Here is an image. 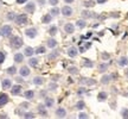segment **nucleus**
Returning <instances> with one entry per match:
<instances>
[{
  "mask_svg": "<svg viewBox=\"0 0 128 119\" xmlns=\"http://www.w3.org/2000/svg\"><path fill=\"white\" fill-rule=\"evenodd\" d=\"M82 17L85 19V18H91V17H94V14H93L90 11H82Z\"/></svg>",
  "mask_w": 128,
  "mask_h": 119,
  "instance_id": "nucleus-28",
  "label": "nucleus"
},
{
  "mask_svg": "<svg viewBox=\"0 0 128 119\" xmlns=\"http://www.w3.org/2000/svg\"><path fill=\"white\" fill-rule=\"evenodd\" d=\"M25 1H27V0H17V2H18V4H24Z\"/></svg>",
  "mask_w": 128,
  "mask_h": 119,
  "instance_id": "nucleus-49",
  "label": "nucleus"
},
{
  "mask_svg": "<svg viewBox=\"0 0 128 119\" xmlns=\"http://www.w3.org/2000/svg\"><path fill=\"white\" fill-rule=\"evenodd\" d=\"M25 35L30 38H34L37 36V30L34 27H30V29H27L26 31H25Z\"/></svg>",
  "mask_w": 128,
  "mask_h": 119,
  "instance_id": "nucleus-4",
  "label": "nucleus"
},
{
  "mask_svg": "<svg viewBox=\"0 0 128 119\" xmlns=\"http://www.w3.org/2000/svg\"><path fill=\"white\" fill-rule=\"evenodd\" d=\"M85 50H87V49H85L84 47H81V48H80V53H84Z\"/></svg>",
  "mask_w": 128,
  "mask_h": 119,
  "instance_id": "nucleus-48",
  "label": "nucleus"
},
{
  "mask_svg": "<svg viewBox=\"0 0 128 119\" xmlns=\"http://www.w3.org/2000/svg\"><path fill=\"white\" fill-rule=\"evenodd\" d=\"M107 97H108V94H107L106 92H101V93H98L97 100H98V101H106V100H107Z\"/></svg>",
  "mask_w": 128,
  "mask_h": 119,
  "instance_id": "nucleus-17",
  "label": "nucleus"
},
{
  "mask_svg": "<svg viewBox=\"0 0 128 119\" xmlns=\"http://www.w3.org/2000/svg\"><path fill=\"white\" fill-rule=\"evenodd\" d=\"M24 97L26 98L27 100H31L32 98L34 97V92L33 91H26V92L24 93Z\"/></svg>",
  "mask_w": 128,
  "mask_h": 119,
  "instance_id": "nucleus-22",
  "label": "nucleus"
},
{
  "mask_svg": "<svg viewBox=\"0 0 128 119\" xmlns=\"http://www.w3.org/2000/svg\"><path fill=\"white\" fill-rule=\"evenodd\" d=\"M7 103H8V97H7V94H0V107L4 106V105H6Z\"/></svg>",
  "mask_w": 128,
  "mask_h": 119,
  "instance_id": "nucleus-9",
  "label": "nucleus"
},
{
  "mask_svg": "<svg viewBox=\"0 0 128 119\" xmlns=\"http://www.w3.org/2000/svg\"><path fill=\"white\" fill-rule=\"evenodd\" d=\"M25 11H27L29 13H33L36 11V5L34 2H29L26 6H25Z\"/></svg>",
  "mask_w": 128,
  "mask_h": 119,
  "instance_id": "nucleus-7",
  "label": "nucleus"
},
{
  "mask_svg": "<svg viewBox=\"0 0 128 119\" xmlns=\"http://www.w3.org/2000/svg\"><path fill=\"white\" fill-rule=\"evenodd\" d=\"M38 111H39V113L42 114L43 117H46V116H48V112H46V110L44 107V105H39V106H38Z\"/></svg>",
  "mask_w": 128,
  "mask_h": 119,
  "instance_id": "nucleus-19",
  "label": "nucleus"
},
{
  "mask_svg": "<svg viewBox=\"0 0 128 119\" xmlns=\"http://www.w3.org/2000/svg\"><path fill=\"white\" fill-rule=\"evenodd\" d=\"M61 12L63 13V16H65V17H70L71 14H72V8H71L70 6H64L63 8L61 10Z\"/></svg>",
  "mask_w": 128,
  "mask_h": 119,
  "instance_id": "nucleus-5",
  "label": "nucleus"
},
{
  "mask_svg": "<svg viewBox=\"0 0 128 119\" xmlns=\"http://www.w3.org/2000/svg\"><path fill=\"white\" fill-rule=\"evenodd\" d=\"M50 14L53 17H56V16H58L59 14V10L58 8H56V7H53V8H51L50 10Z\"/></svg>",
  "mask_w": 128,
  "mask_h": 119,
  "instance_id": "nucleus-31",
  "label": "nucleus"
},
{
  "mask_svg": "<svg viewBox=\"0 0 128 119\" xmlns=\"http://www.w3.org/2000/svg\"><path fill=\"white\" fill-rule=\"evenodd\" d=\"M17 73V68L16 67H10L8 69H7V74H10V75H14Z\"/></svg>",
  "mask_w": 128,
  "mask_h": 119,
  "instance_id": "nucleus-32",
  "label": "nucleus"
},
{
  "mask_svg": "<svg viewBox=\"0 0 128 119\" xmlns=\"http://www.w3.org/2000/svg\"><path fill=\"white\" fill-rule=\"evenodd\" d=\"M57 55H58V53H55V54L52 53V54L49 55V59H50V60H53L55 57H57Z\"/></svg>",
  "mask_w": 128,
  "mask_h": 119,
  "instance_id": "nucleus-43",
  "label": "nucleus"
},
{
  "mask_svg": "<svg viewBox=\"0 0 128 119\" xmlns=\"http://www.w3.org/2000/svg\"><path fill=\"white\" fill-rule=\"evenodd\" d=\"M57 45V41L56 39H53V38H50V39H48V47L50 49H53Z\"/></svg>",
  "mask_w": 128,
  "mask_h": 119,
  "instance_id": "nucleus-16",
  "label": "nucleus"
},
{
  "mask_svg": "<svg viewBox=\"0 0 128 119\" xmlns=\"http://www.w3.org/2000/svg\"><path fill=\"white\" fill-rule=\"evenodd\" d=\"M19 73H20L21 76H29L30 75V69H29L27 67H21Z\"/></svg>",
  "mask_w": 128,
  "mask_h": 119,
  "instance_id": "nucleus-14",
  "label": "nucleus"
},
{
  "mask_svg": "<svg viewBox=\"0 0 128 119\" xmlns=\"http://www.w3.org/2000/svg\"><path fill=\"white\" fill-rule=\"evenodd\" d=\"M49 2H50V5L56 6L57 4H58V0H49Z\"/></svg>",
  "mask_w": 128,
  "mask_h": 119,
  "instance_id": "nucleus-42",
  "label": "nucleus"
},
{
  "mask_svg": "<svg viewBox=\"0 0 128 119\" xmlns=\"http://www.w3.org/2000/svg\"><path fill=\"white\" fill-rule=\"evenodd\" d=\"M66 4H71V2H74V0H64Z\"/></svg>",
  "mask_w": 128,
  "mask_h": 119,
  "instance_id": "nucleus-52",
  "label": "nucleus"
},
{
  "mask_svg": "<svg viewBox=\"0 0 128 119\" xmlns=\"http://www.w3.org/2000/svg\"><path fill=\"white\" fill-rule=\"evenodd\" d=\"M77 49L75 48V47H71V48H69L68 49V55H69L70 57H75L76 55H77Z\"/></svg>",
  "mask_w": 128,
  "mask_h": 119,
  "instance_id": "nucleus-15",
  "label": "nucleus"
},
{
  "mask_svg": "<svg viewBox=\"0 0 128 119\" xmlns=\"http://www.w3.org/2000/svg\"><path fill=\"white\" fill-rule=\"evenodd\" d=\"M51 20H52V16H51V14H45V16H43V18H42L43 24H49V23H51Z\"/></svg>",
  "mask_w": 128,
  "mask_h": 119,
  "instance_id": "nucleus-12",
  "label": "nucleus"
},
{
  "mask_svg": "<svg viewBox=\"0 0 128 119\" xmlns=\"http://www.w3.org/2000/svg\"><path fill=\"white\" fill-rule=\"evenodd\" d=\"M49 33L51 35V36H55L56 33H57V26H51L49 29Z\"/></svg>",
  "mask_w": 128,
  "mask_h": 119,
  "instance_id": "nucleus-33",
  "label": "nucleus"
},
{
  "mask_svg": "<svg viewBox=\"0 0 128 119\" xmlns=\"http://www.w3.org/2000/svg\"><path fill=\"white\" fill-rule=\"evenodd\" d=\"M121 116H122V118L128 119V108H123L121 111Z\"/></svg>",
  "mask_w": 128,
  "mask_h": 119,
  "instance_id": "nucleus-36",
  "label": "nucleus"
},
{
  "mask_svg": "<svg viewBox=\"0 0 128 119\" xmlns=\"http://www.w3.org/2000/svg\"><path fill=\"white\" fill-rule=\"evenodd\" d=\"M90 47H91V43H87V44H85L84 48H85V49H88V48H90Z\"/></svg>",
  "mask_w": 128,
  "mask_h": 119,
  "instance_id": "nucleus-51",
  "label": "nucleus"
},
{
  "mask_svg": "<svg viewBox=\"0 0 128 119\" xmlns=\"http://www.w3.org/2000/svg\"><path fill=\"white\" fill-rule=\"evenodd\" d=\"M53 104H55V100H53L52 98H46L45 99V106L46 107H52Z\"/></svg>",
  "mask_w": 128,
  "mask_h": 119,
  "instance_id": "nucleus-21",
  "label": "nucleus"
},
{
  "mask_svg": "<svg viewBox=\"0 0 128 119\" xmlns=\"http://www.w3.org/2000/svg\"><path fill=\"white\" fill-rule=\"evenodd\" d=\"M119 64L121 65V67H126L128 64V57H121V59L119 60Z\"/></svg>",
  "mask_w": 128,
  "mask_h": 119,
  "instance_id": "nucleus-24",
  "label": "nucleus"
},
{
  "mask_svg": "<svg viewBox=\"0 0 128 119\" xmlns=\"http://www.w3.org/2000/svg\"><path fill=\"white\" fill-rule=\"evenodd\" d=\"M4 61H5V54L0 51V64H1V63H2Z\"/></svg>",
  "mask_w": 128,
  "mask_h": 119,
  "instance_id": "nucleus-41",
  "label": "nucleus"
},
{
  "mask_svg": "<svg viewBox=\"0 0 128 119\" xmlns=\"http://www.w3.org/2000/svg\"><path fill=\"white\" fill-rule=\"evenodd\" d=\"M94 5H95V2H94L93 0H87V1H84V6H85V7H93Z\"/></svg>",
  "mask_w": 128,
  "mask_h": 119,
  "instance_id": "nucleus-34",
  "label": "nucleus"
},
{
  "mask_svg": "<svg viewBox=\"0 0 128 119\" xmlns=\"http://www.w3.org/2000/svg\"><path fill=\"white\" fill-rule=\"evenodd\" d=\"M34 53H36V54H44V53H45V48H44V47H39V48H37L34 50Z\"/></svg>",
  "mask_w": 128,
  "mask_h": 119,
  "instance_id": "nucleus-37",
  "label": "nucleus"
},
{
  "mask_svg": "<svg viewBox=\"0 0 128 119\" xmlns=\"http://www.w3.org/2000/svg\"><path fill=\"white\" fill-rule=\"evenodd\" d=\"M29 64L31 65V67H37L38 59H30V61H29Z\"/></svg>",
  "mask_w": 128,
  "mask_h": 119,
  "instance_id": "nucleus-30",
  "label": "nucleus"
},
{
  "mask_svg": "<svg viewBox=\"0 0 128 119\" xmlns=\"http://www.w3.org/2000/svg\"><path fill=\"white\" fill-rule=\"evenodd\" d=\"M109 81H110V76L109 75H104L103 77L101 79V82L103 83V85H107V83H109Z\"/></svg>",
  "mask_w": 128,
  "mask_h": 119,
  "instance_id": "nucleus-29",
  "label": "nucleus"
},
{
  "mask_svg": "<svg viewBox=\"0 0 128 119\" xmlns=\"http://www.w3.org/2000/svg\"><path fill=\"white\" fill-rule=\"evenodd\" d=\"M21 107H23V108H27V107H29V104H27V103L21 104Z\"/></svg>",
  "mask_w": 128,
  "mask_h": 119,
  "instance_id": "nucleus-47",
  "label": "nucleus"
},
{
  "mask_svg": "<svg viewBox=\"0 0 128 119\" xmlns=\"http://www.w3.org/2000/svg\"><path fill=\"white\" fill-rule=\"evenodd\" d=\"M108 67H109V64H108V63L100 64V67H98V71H100V73H104V71L108 69Z\"/></svg>",
  "mask_w": 128,
  "mask_h": 119,
  "instance_id": "nucleus-25",
  "label": "nucleus"
},
{
  "mask_svg": "<svg viewBox=\"0 0 128 119\" xmlns=\"http://www.w3.org/2000/svg\"><path fill=\"white\" fill-rule=\"evenodd\" d=\"M81 83H88V85H95V80H89V79H81Z\"/></svg>",
  "mask_w": 128,
  "mask_h": 119,
  "instance_id": "nucleus-27",
  "label": "nucleus"
},
{
  "mask_svg": "<svg viewBox=\"0 0 128 119\" xmlns=\"http://www.w3.org/2000/svg\"><path fill=\"white\" fill-rule=\"evenodd\" d=\"M102 57H103V60H108L109 59V55L106 54V53H103V54H102Z\"/></svg>",
  "mask_w": 128,
  "mask_h": 119,
  "instance_id": "nucleus-46",
  "label": "nucleus"
},
{
  "mask_svg": "<svg viewBox=\"0 0 128 119\" xmlns=\"http://www.w3.org/2000/svg\"><path fill=\"white\" fill-rule=\"evenodd\" d=\"M77 26L80 27V29H84L87 26V22H85L84 19H81V20H77Z\"/></svg>",
  "mask_w": 128,
  "mask_h": 119,
  "instance_id": "nucleus-26",
  "label": "nucleus"
},
{
  "mask_svg": "<svg viewBox=\"0 0 128 119\" xmlns=\"http://www.w3.org/2000/svg\"><path fill=\"white\" fill-rule=\"evenodd\" d=\"M106 1L107 0H97V2H98V4H104Z\"/></svg>",
  "mask_w": 128,
  "mask_h": 119,
  "instance_id": "nucleus-50",
  "label": "nucleus"
},
{
  "mask_svg": "<svg viewBox=\"0 0 128 119\" xmlns=\"http://www.w3.org/2000/svg\"><path fill=\"white\" fill-rule=\"evenodd\" d=\"M33 83H34V85H38V86H39V85H43V83H44V79L40 77V76H36V77L33 79Z\"/></svg>",
  "mask_w": 128,
  "mask_h": 119,
  "instance_id": "nucleus-20",
  "label": "nucleus"
},
{
  "mask_svg": "<svg viewBox=\"0 0 128 119\" xmlns=\"http://www.w3.org/2000/svg\"><path fill=\"white\" fill-rule=\"evenodd\" d=\"M21 91V86H19V85H16V86L12 87V89H11V93L13 94V95H17V94H19Z\"/></svg>",
  "mask_w": 128,
  "mask_h": 119,
  "instance_id": "nucleus-13",
  "label": "nucleus"
},
{
  "mask_svg": "<svg viewBox=\"0 0 128 119\" xmlns=\"http://www.w3.org/2000/svg\"><path fill=\"white\" fill-rule=\"evenodd\" d=\"M1 86H2V88H4V89H8V88H11V87H12V82H11V80H8V79H5V80H2Z\"/></svg>",
  "mask_w": 128,
  "mask_h": 119,
  "instance_id": "nucleus-10",
  "label": "nucleus"
},
{
  "mask_svg": "<svg viewBox=\"0 0 128 119\" xmlns=\"http://www.w3.org/2000/svg\"><path fill=\"white\" fill-rule=\"evenodd\" d=\"M10 44H11V47H12L13 49H19V48H21V47H23L24 42H23V39H21L20 37H18V36H14V37L11 38Z\"/></svg>",
  "mask_w": 128,
  "mask_h": 119,
  "instance_id": "nucleus-1",
  "label": "nucleus"
},
{
  "mask_svg": "<svg viewBox=\"0 0 128 119\" xmlns=\"http://www.w3.org/2000/svg\"><path fill=\"white\" fill-rule=\"evenodd\" d=\"M24 118H25V119H30V118L33 119V118H34V114L31 113V112H27V113L24 114Z\"/></svg>",
  "mask_w": 128,
  "mask_h": 119,
  "instance_id": "nucleus-40",
  "label": "nucleus"
},
{
  "mask_svg": "<svg viewBox=\"0 0 128 119\" xmlns=\"http://www.w3.org/2000/svg\"><path fill=\"white\" fill-rule=\"evenodd\" d=\"M11 33H12V27L10 25H4L0 30V35L2 37H8V36H11Z\"/></svg>",
  "mask_w": 128,
  "mask_h": 119,
  "instance_id": "nucleus-3",
  "label": "nucleus"
},
{
  "mask_svg": "<svg viewBox=\"0 0 128 119\" xmlns=\"http://www.w3.org/2000/svg\"><path fill=\"white\" fill-rule=\"evenodd\" d=\"M17 81H18V82H23V79H20V77H18V79H17Z\"/></svg>",
  "mask_w": 128,
  "mask_h": 119,
  "instance_id": "nucleus-54",
  "label": "nucleus"
},
{
  "mask_svg": "<svg viewBox=\"0 0 128 119\" xmlns=\"http://www.w3.org/2000/svg\"><path fill=\"white\" fill-rule=\"evenodd\" d=\"M83 65L87 67V68H93V67H94V63H93L91 61H89L88 59H83Z\"/></svg>",
  "mask_w": 128,
  "mask_h": 119,
  "instance_id": "nucleus-23",
  "label": "nucleus"
},
{
  "mask_svg": "<svg viewBox=\"0 0 128 119\" xmlns=\"http://www.w3.org/2000/svg\"><path fill=\"white\" fill-rule=\"evenodd\" d=\"M14 22L18 24V25H25L27 23V16L26 14H18V16H16V18H14Z\"/></svg>",
  "mask_w": 128,
  "mask_h": 119,
  "instance_id": "nucleus-2",
  "label": "nucleus"
},
{
  "mask_svg": "<svg viewBox=\"0 0 128 119\" xmlns=\"http://www.w3.org/2000/svg\"><path fill=\"white\" fill-rule=\"evenodd\" d=\"M33 54H34V50H33V48H31V47H26L25 50H24V55H25V56L31 57Z\"/></svg>",
  "mask_w": 128,
  "mask_h": 119,
  "instance_id": "nucleus-11",
  "label": "nucleus"
},
{
  "mask_svg": "<svg viewBox=\"0 0 128 119\" xmlns=\"http://www.w3.org/2000/svg\"><path fill=\"white\" fill-rule=\"evenodd\" d=\"M69 73L70 74H78V69L76 67H70L69 68Z\"/></svg>",
  "mask_w": 128,
  "mask_h": 119,
  "instance_id": "nucleus-38",
  "label": "nucleus"
},
{
  "mask_svg": "<svg viewBox=\"0 0 128 119\" xmlns=\"http://www.w3.org/2000/svg\"><path fill=\"white\" fill-rule=\"evenodd\" d=\"M126 76L128 77V69H126Z\"/></svg>",
  "mask_w": 128,
  "mask_h": 119,
  "instance_id": "nucleus-55",
  "label": "nucleus"
},
{
  "mask_svg": "<svg viewBox=\"0 0 128 119\" xmlns=\"http://www.w3.org/2000/svg\"><path fill=\"white\" fill-rule=\"evenodd\" d=\"M56 116H57L58 118H65V116H66V111H65L63 107H59L58 110L56 111Z\"/></svg>",
  "mask_w": 128,
  "mask_h": 119,
  "instance_id": "nucleus-8",
  "label": "nucleus"
},
{
  "mask_svg": "<svg viewBox=\"0 0 128 119\" xmlns=\"http://www.w3.org/2000/svg\"><path fill=\"white\" fill-rule=\"evenodd\" d=\"M84 107H85V104L83 101H78V103L76 104V108L77 110H83Z\"/></svg>",
  "mask_w": 128,
  "mask_h": 119,
  "instance_id": "nucleus-35",
  "label": "nucleus"
},
{
  "mask_svg": "<svg viewBox=\"0 0 128 119\" xmlns=\"http://www.w3.org/2000/svg\"><path fill=\"white\" fill-rule=\"evenodd\" d=\"M64 31L66 33H74L75 31V25L72 23H68V24H65V26H64Z\"/></svg>",
  "mask_w": 128,
  "mask_h": 119,
  "instance_id": "nucleus-6",
  "label": "nucleus"
},
{
  "mask_svg": "<svg viewBox=\"0 0 128 119\" xmlns=\"http://www.w3.org/2000/svg\"><path fill=\"white\" fill-rule=\"evenodd\" d=\"M14 61L16 63H21L24 61V55L23 54H16L14 55Z\"/></svg>",
  "mask_w": 128,
  "mask_h": 119,
  "instance_id": "nucleus-18",
  "label": "nucleus"
},
{
  "mask_svg": "<svg viewBox=\"0 0 128 119\" xmlns=\"http://www.w3.org/2000/svg\"><path fill=\"white\" fill-rule=\"evenodd\" d=\"M44 2H45V0H39V4H40V5H44Z\"/></svg>",
  "mask_w": 128,
  "mask_h": 119,
  "instance_id": "nucleus-53",
  "label": "nucleus"
},
{
  "mask_svg": "<svg viewBox=\"0 0 128 119\" xmlns=\"http://www.w3.org/2000/svg\"><path fill=\"white\" fill-rule=\"evenodd\" d=\"M14 18H16V13H14V12H10V13L7 14V19H8V20H14Z\"/></svg>",
  "mask_w": 128,
  "mask_h": 119,
  "instance_id": "nucleus-39",
  "label": "nucleus"
},
{
  "mask_svg": "<svg viewBox=\"0 0 128 119\" xmlns=\"http://www.w3.org/2000/svg\"><path fill=\"white\" fill-rule=\"evenodd\" d=\"M78 118H80V119H82V118L85 119V118H88V114H85V113H80V114H78Z\"/></svg>",
  "mask_w": 128,
  "mask_h": 119,
  "instance_id": "nucleus-45",
  "label": "nucleus"
},
{
  "mask_svg": "<svg viewBox=\"0 0 128 119\" xmlns=\"http://www.w3.org/2000/svg\"><path fill=\"white\" fill-rule=\"evenodd\" d=\"M50 89H51V91H55V89H56V88H57V85H56V83H50Z\"/></svg>",
  "mask_w": 128,
  "mask_h": 119,
  "instance_id": "nucleus-44",
  "label": "nucleus"
}]
</instances>
